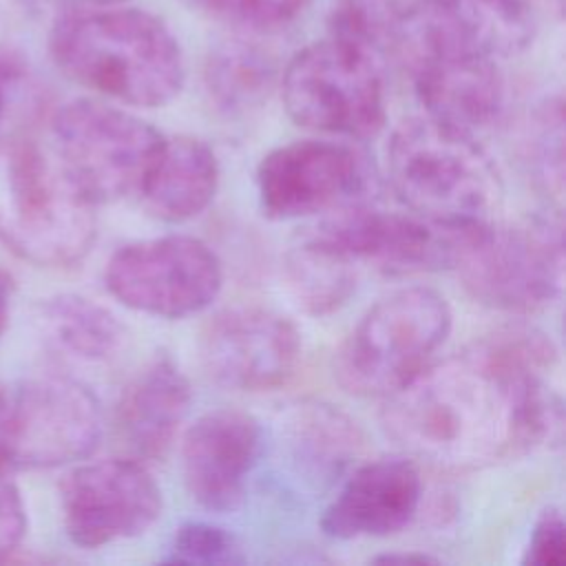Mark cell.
Instances as JSON below:
<instances>
[{"mask_svg":"<svg viewBox=\"0 0 566 566\" xmlns=\"http://www.w3.org/2000/svg\"><path fill=\"white\" fill-rule=\"evenodd\" d=\"M553 340L504 327L431 363L385 398L382 427L411 458L475 471L562 438Z\"/></svg>","mask_w":566,"mask_h":566,"instance_id":"6da1fadb","label":"cell"},{"mask_svg":"<svg viewBox=\"0 0 566 566\" xmlns=\"http://www.w3.org/2000/svg\"><path fill=\"white\" fill-rule=\"evenodd\" d=\"M49 53L73 82L139 108L172 102L186 80L179 40L144 9L115 4L66 13L51 27Z\"/></svg>","mask_w":566,"mask_h":566,"instance_id":"7a4b0ae2","label":"cell"},{"mask_svg":"<svg viewBox=\"0 0 566 566\" xmlns=\"http://www.w3.org/2000/svg\"><path fill=\"white\" fill-rule=\"evenodd\" d=\"M391 53L407 66L429 117L475 135L502 115L495 55L455 0H418Z\"/></svg>","mask_w":566,"mask_h":566,"instance_id":"3957f363","label":"cell"},{"mask_svg":"<svg viewBox=\"0 0 566 566\" xmlns=\"http://www.w3.org/2000/svg\"><path fill=\"white\" fill-rule=\"evenodd\" d=\"M97 234L95 203L53 148L29 135L0 137V241L46 268L82 261Z\"/></svg>","mask_w":566,"mask_h":566,"instance_id":"277c9868","label":"cell"},{"mask_svg":"<svg viewBox=\"0 0 566 566\" xmlns=\"http://www.w3.org/2000/svg\"><path fill=\"white\" fill-rule=\"evenodd\" d=\"M396 197L433 221L475 223L500 199V175L475 135L429 115L402 122L387 146Z\"/></svg>","mask_w":566,"mask_h":566,"instance_id":"5b68a950","label":"cell"},{"mask_svg":"<svg viewBox=\"0 0 566 566\" xmlns=\"http://www.w3.org/2000/svg\"><path fill=\"white\" fill-rule=\"evenodd\" d=\"M451 332L444 296L429 287H407L380 298L340 345L334 374L356 396L387 398L420 369Z\"/></svg>","mask_w":566,"mask_h":566,"instance_id":"8992f818","label":"cell"},{"mask_svg":"<svg viewBox=\"0 0 566 566\" xmlns=\"http://www.w3.org/2000/svg\"><path fill=\"white\" fill-rule=\"evenodd\" d=\"M51 130L57 159L95 206L139 195L166 139L142 117L88 97L60 106Z\"/></svg>","mask_w":566,"mask_h":566,"instance_id":"52a82bcc","label":"cell"},{"mask_svg":"<svg viewBox=\"0 0 566 566\" xmlns=\"http://www.w3.org/2000/svg\"><path fill=\"white\" fill-rule=\"evenodd\" d=\"M455 270L464 290L504 312L551 305L564 285V230L559 217L533 214L515 223L475 230Z\"/></svg>","mask_w":566,"mask_h":566,"instance_id":"ba28073f","label":"cell"},{"mask_svg":"<svg viewBox=\"0 0 566 566\" xmlns=\"http://www.w3.org/2000/svg\"><path fill=\"white\" fill-rule=\"evenodd\" d=\"M287 115L303 128L367 139L385 124L376 57L334 35L296 51L281 73Z\"/></svg>","mask_w":566,"mask_h":566,"instance_id":"9c48e42d","label":"cell"},{"mask_svg":"<svg viewBox=\"0 0 566 566\" xmlns=\"http://www.w3.org/2000/svg\"><path fill=\"white\" fill-rule=\"evenodd\" d=\"M108 292L130 310L184 318L206 310L223 285L217 252L197 237L168 234L122 245L106 263Z\"/></svg>","mask_w":566,"mask_h":566,"instance_id":"30bf717a","label":"cell"},{"mask_svg":"<svg viewBox=\"0 0 566 566\" xmlns=\"http://www.w3.org/2000/svg\"><path fill=\"white\" fill-rule=\"evenodd\" d=\"M102 438L93 391L69 376H40L11 391L7 467L53 469L84 460Z\"/></svg>","mask_w":566,"mask_h":566,"instance_id":"8fae6325","label":"cell"},{"mask_svg":"<svg viewBox=\"0 0 566 566\" xmlns=\"http://www.w3.org/2000/svg\"><path fill=\"white\" fill-rule=\"evenodd\" d=\"M338 210L314 234L354 263L369 261L398 274L455 268L462 250L484 223H444L418 212L382 210L358 201Z\"/></svg>","mask_w":566,"mask_h":566,"instance_id":"7c38bea8","label":"cell"},{"mask_svg":"<svg viewBox=\"0 0 566 566\" xmlns=\"http://www.w3.org/2000/svg\"><path fill=\"white\" fill-rule=\"evenodd\" d=\"M60 502L69 539L84 548L146 533L164 504L150 471L130 458L75 467L60 484Z\"/></svg>","mask_w":566,"mask_h":566,"instance_id":"4fadbf2b","label":"cell"},{"mask_svg":"<svg viewBox=\"0 0 566 566\" xmlns=\"http://www.w3.org/2000/svg\"><path fill=\"white\" fill-rule=\"evenodd\" d=\"M256 188L270 219H298L356 203L367 188V166L347 144L303 139L261 159Z\"/></svg>","mask_w":566,"mask_h":566,"instance_id":"5bb4252c","label":"cell"},{"mask_svg":"<svg viewBox=\"0 0 566 566\" xmlns=\"http://www.w3.org/2000/svg\"><path fill=\"white\" fill-rule=\"evenodd\" d=\"M201 360L208 376L239 391L285 385L301 360V336L283 314L265 307L219 312L203 329Z\"/></svg>","mask_w":566,"mask_h":566,"instance_id":"9a60e30c","label":"cell"},{"mask_svg":"<svg viewBox=\"0 0 566 566\" xmlns=\"http://www.w3.org/2000/svg\"><path fill=\"white\" fill-rule=\"evenodd\" d=\"M263 447L261 424L241 409H214L188 427L181 440L184 482L206 511H234Z\"/></svg>","mask_w":566,"mask_h":566,"instance_id":"2e32d148","label":"cell"},{"mask_svg":"<svg viewBox=\"0 0 566 566\" xmlns=\"http://www.w3.org/2000/svg\"><path fill=\"white\" fill-rule=\"evenodd\" d=\"M422 497L418 467L407 458H378L354 469L321 517L334 539L387 537L402 531Z\"/></svg>","mask_w":566,"mask_h":566,"instance_id":"e0dca14e","label":"cell"},{"mask_svg":"<svg viewBox=\"0 0 566 566\" xmlns=\"http://www.w3.org/2000/svg\"><path fill=\"white\" fill-rule=\"evenodd\" d=\"M192 391L184 371L168 358H153L124 389L117 431L137 460L164 458L190 409Z\"/></svg>","mask_w":566,"mask_h":566,"instance_id":"ac0fdd59","label":"cell"},{"mask_svg":"<svg viewBox=\"0 0 566 566\" xmlns=\"http://www.w3.org/2000/svg\"><path fill=\"white\" fill-rule=\"evenodd\" d=\"M219 186V161L197 137L164 139L142 186L146 208L164 221H188L203 212Z\"/></svg>","mask_w":566,"mask_h":566,"instance_id":"d6986e66","label":"cell"},{"mask_svg":"<svg viewBox=\"0 0 566 566\" xmlns=\"http://www.w3.org/2000/svg\"><path fill=\"white\" fill-rule=\"evenodd\" d=\"M49 343L77 360L99 363L113 358L126 338L117 316L80 294H57L46 298L38 312Z\"/></svg>","mask_w":566,"mask_h":566,"instance_id":"ffe728a7","label":"cell"},{"mask_svg":"<svg viewBox=\"0 0 566 566\" xmlns=\"http://www.w3.org/2000/svg\"><path fill=\"white\" fill-rule=\"evenodd\" d=\"M283 276L296 305L312 316L340 310L356 292L354 261L316 234L285 254Z\"/></svg>","mask_w":566,"mask_h":566,"instance_id":"44dd1931","label":"cell"},{"mask_svg":"<svg viewBox=\"0 0 566 566\" xmlns=\"http://www.w3.org/2000/svg\"><path fill=\"white\" fill-rule=\"evenodd\" d=\"M276 82L274 60L252 42L219 44L206 60L203 84L212 104L228 115L261 106Z\"/></svg>","mask_w":566,"mask_h":566,"instance_id":"7402d4cb","label":"cell"},{"mask_svg":"<svg viewBox=\"0 0 566 566\" xmlns=\"http://www.w3.org/2000/svg\"><path fill=\"white\" fill-rule=\"evenodd\" d=\"M287 436L296 460L318 475L338 473L363 449L356 422L323 402L298 405L287 418Z\"/></svg>","mask_w":566,"mask_h":566,"instance_id":"603a6c76","label":"cell"},{"mask_svg":"<svg viewBox=\"0 0 566 566\" xmlns=\"http://www.w3.org/2000/svg\"><path fill=\"white\" fill-rule=\"evenodd\" d=\"M418 0H329V35L376 57L394 51L396 38Z\"/></svg>","mask_w":566,"mask_h":566,"instance_id":"cb8c5ba5","label":"cell"},{"mask_svg":"<svg viewBox=\"0 0 566 566\" xmlns=\"http://www.w3.org/2000/svg\"><path fill=\"white\" fill-rule=\"evenodd\" d=\"M528 164L548 192L562 195L564 186V108L562 99H548L535 113L528 130Z\"/></svg>","mask_w":566,"mask_h":566,"instance_id":"d4e9b609","label":"cell"},{"mask_svg":"<svg viewBox=\"0 0 566 566\" xmlns=\"http://www.w3.org/2000/svg\"><path fill=\"white\" fill-rule=\"evenodd\" d=\"M467 9L489 49L511 53L531 38V18L526 0H455Z\"/></svg>","mask_w":566,"mask_h":566,"instance_id":"484cf974","label":"cell"},{"mask_svg":"<svg viewBox=\"0 0 566 566\" xmlns=\"http://www.w3.org/2000/svg\"><path fill=\"white\" fill-rule=\"evenodd\" d=\"M166 562L170 564H237L243 562L237 537L210 522H186L177 528Z\"/></svg>","mask_w":566,"mask_h":566,"instance_id":"4316f807","label":"cell"},{"mask_svg":"<svg viewBox=\"0 0 566 566\" xmlns=\"http://www.w3.org/2000/svg\"><path fill=\"white\" fill-rule=\"evenodd\" d=\"M566 557V524L557 509H548L535 522L524 548V564L557 566Z\"/></svg>","mask_w":566,"mask_h":566,"instance_id":"83f0119b","label":"cell"},{"mask_svg":"<svg viewBox=\"0 0 566 566\" xmlns=\"http://www.w3.org/2000/svg\"><path fill=\"white\" fill-rule=\"evenodd\" d=\"M27 531V511L20 491L0 473V562H4L22 542Z\"/></svg>","mask_w":566,"mask_h":566,"instance_id":"f1b7e54d","label":"cell"},{"mask_svg":"<svg viewBox=\"0 0 566 566\" xmlns=\"http://www.w3.org/2000/svg\"><path fill=\"white\" fill-rule=\"evenodd\" d=\"M9 400L11 391L0 385V473L7 469V422H9Z\"/></svg>","mask_w":566,"mask_h":566,"instance_id":"f546056e","label":"cell"},{"mask_svg":"<svg viewBox=\"0 0 566 566\" xmlns=\"http://www.w3.org/2000/svg\"><path fill=\"white\" fill-rule=\"evenodd\" d=\"M190 7L208 13V15H214L219 20H226L230 18V11H232V4L234 0H186Z\"/></svg>","mask_w":566,"mask_h":566,"instance_id":"4dcf8cb0","label":"cell"},{"mask_svg":"<svg viewBox=\"0 0 566 566\" xmlns=\"http://www.w3.org/2000/svg\"><path fill=\"white\" fill-rule=\"evenodd\" d=\"M9 301H11V285H9V279L0 272V334L9 318Z\"/></svg>","mask_w":566,"mask_h":566,"instance_id":"1f68e13d","label":"cell"},{"mask_svg":"<svg viewBox=\"0 0 566 566\" xmlns=\"http://www.w3.org/2000/svg\"><path fill=\"white\" fill-rule=\"evenodd\" d=\"M376 562H402V564H409V562H418V564H427V562H436L433 557L429 555H416V553H407V555H380L376 557Z\"/></svg>","mask_w":566,"mask_h":566,"instance_id":"d6a6232c","label":"cell"},{"mask_svg":"<svg viewBox=\"0 0 566 566\" xmlns=\"http://www.w3.org/2000/svg\"><path fill=\"white\" fill-rule=\"evenodd\" d=\"M82 7H91V9H99V7H115V4H122L124 0H73Z\"/></svg>","mask_w":566,"mask_h":566,"instance_id":"836d02e7","label":"cell"},{"mask_svg":"<svg viewBox=\"0 0 566 566\" xmlns=\"http://www.w3.org/2000/svg\"><path fill=\"white\" fill-rule=\"evenodd\" d=\"M0 111H2V95H0Z\"/></svg>","mask_w":566,"mask_h":566,"instance_id":"e575fe53","label":"cell"},{"mask_svg":"<svg viewBox=\"0 0 566 566\" xmlns=\"http://www.w3.org/2000/svg\"><path fill=\"white\" fill-rule=\"evenodd\" d=\"M557 2H562V0H557Z\"/></svg>","mask_w":566,"mask_h":566,"instance_id":"d590c367","label":"cell"}]
</instances>
